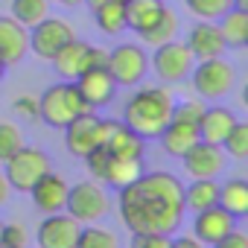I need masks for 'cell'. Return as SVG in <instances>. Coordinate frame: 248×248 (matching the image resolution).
<instances>
[{"mask_svg":"<svg viewBox=\"0 0 248 248\" xmlns=\"http://www.w3.org/2000/svg\"><path fill=\"white\" fill-rule=\"evenodd\" d=\"M117 213L132 233H172L184 216V184L164 170L140 172L120 187Z\"/></svg>","mask_w":248,"mask_h":248,"instance_id":"obj_1","label":"cell"},{"mask_svg":"<svg viewBox=\"0 0 248 248\" xmlns=\"http://www.w3.org/2000/svg\"><path fill=\"white\" fill-rule=\"evenodd\" d=\"M172 105H175V96L167 85L138 88L123 105V123L143 140H155L172 120Z\"/></svg>","mask_w":248,"mask_h":248,"instance_id":"obj_2","label":"cell"},{"mask_svg":"<svg viewBox=\"0 0 248 248\" xmlns=\"http://www.w3.org/2000/svg\"><path fill=\"white\" fill-rule=\"evenodd\" d=\"M85 111H91V108L85 105V99L79 96L73 82L53 85L38 96V120H44L50 129H64L73 117H79Z\"/></svg>","mask_w":248,"mask_h":248,"instance_id":"obj_3","label":"cell"},{"mask_svg":"<svg viewBox=\"0 0 248 248\" xmlns=\"http://www.w3.org/2000/svg\"><path fill=\"white\" fill-rule=\"evenodd\" d=\"M50 62H53V70L59 73L62 82H76L85 70H91V67H105L108 50L93 47V44H88V41H82V38L73 35Z\"/></svg>","mask_w":248,"mask_h":248,"instance_id":"obj_4","label":"cell"},{"mask_svg":"<svg viewBox=\"0 0 248 248\" xmlns=\"http://www.w3.org/2000/svg\"><path fill=\"white\" fill-rule=\"evenodd\" d=\"M190 82H193V91L202 96V99H222L233 91L236 85V70L231 62H225L222 56H213V59H202L193 64L190 70Z\"/></svg>","mask_w":248,"mask_h":248,"instance_id":"obj_5","label":"cell"},{"mask_svg":"<svg viewBox=\"0 0 248 248\" xmlns=\"http://www.w3.org/2000/svg\"><path fill=\"white\" fill-rule=\"evenodd\" d=\"M53 167H50V155L44 152V149H38V146H21L15 155H9L6 161H3V175H6V181H9V187L12 190H18V193H30V187L44 175V172H50Z\"/></svg>","mask_w":248,"mask_h":248,"instance_id":"obj_6","label":"cell"},{"mask_svg":"<svg viewBox=\"0 0 248 248\" xmlns=\"http://www.w3.org/2000/svg\"><path fill=\"white\" fill-rule=\"evenodd\" d=\"M108 204H111L108 193L99 181H79V184H70L64 210L79 225H91V222H99L108 213Z\"/></svg>","mask_w":248,"mask_h":248,"instance_id":"obj_7","label":"cell"},{"mask_svg":"<svg viewBox=\"0 0 248 248\" xmlns=\"http://www.w3.org/2000/svg\"><path fill=\"white\" fill-rule=\"evenodd\" d=\"M105 67H108V73L114 76L117 88H120V85L132 88V85H140L143 76L149 73V56H146V50H143L140 44H129V41H126V44H117V47L108 53Z\"/></svg>","mask_w":248,"mask_h":248,"instance_id":"obj_8","label":"cell"},{"mask_svg":"<svg viewBox=\"0 0 248 248\" xmlns=\"http://www.w3.org/2000/svg\"><path fill=\"white\" fill-rule=\"evenodd\" d=\"M193 64H196V59H193L190 47H187L184 41H178V38H172V41L155 47V56L149 59V67H152L167 85H175V82L187 79L190 70H193Z\"/></svg>","mask_w":248,"mask_h":248,"instance_id":"obj_9","label":"cell"},{"mask_svg":"<svg viewBox=\"0 0 248 248\" xmlns=\"http://www.w3.org/2000/svg\"><path fill=\"white\" fill-rule=\"evenodd\" d=\"M76 32H73V27L64 21V18H53V15H47L44 21H38L32 30H30V50L38 56V59H44V62H50L70 38H73Z\"/></svg>","mask_w":248,"mask_h":248,"instance_id":"obj_10","label":"cell"},{"mask_svg":"<svg viewBox=\"0 0 248 248\" xmlns=\"http://www.w3.org/2000/svg\"><path fill=\"white\" fill-rule=\"evenodd\" d=\"M99 146L120 158H143V138L135 135L123 120L99 117Z\"/></svg>","mask_w":248,"mask_h":248,"instance_id":"obj_11","label":"cell"},{"mask_svg":"<svg viewBox=\"0 0 248 248\" xmlns=\"http://www.w3.org/2000/svg\"><path fill=\"white\" fill-rule=\"evenodd\" d=\"M181 164L190 178H219L225 172V149L216 143L199 140L181 155Z\"/></svg>","mask_w":248,"mask_h":248,"instance_id":"obj_12","label":"cell"},{"mask_svg":"<svg viewBox=\"0 0 248 248\" xmlns=\"http://www.w3.org/2000/svg\"><path fill=\"white\" fill-rule=\"evenodd\" d=\"M79 231L82 225L67 210L47 213L38 225V248H76Z\"/></svg>","mask_w":248,"mask_h":248,"instance_id":"obj_13","label":"cell"},{"mask_svg":"<svg viewBox=\"0 0 248 248\" xmlns=\"http://www.w3.org/2000/svg\"><path fill=\"white\" fill-rule=\"evenodd\" d=\"M64 132V146L73 158H88L96 146H99V117L93 111H85L79 117H73Z\"/></svg>","mask_w":248,"mask_h":248,"instance_id":"obj_14","label":"cell"},{"mask_svg":"<svg viewBox=\"0 0 248 248\" xmlns=\"http://www.w3.org/2000/svg\"><path fill=\"white\" fill-rule=\"evenodd\" d=\"M73 85H76L79 96L85 99V105H88L91 111L108 105V102L114 99V93H117V82H114V76L108 73V67H91V70H85Z\"/></svg>","mask_w":248,"mask_h":248,"instance_id":"obj_15","label":"cell"},{"mask_svg":"<svg viewBox=\"0 0 248 248\" xmlns=\"http://www.w3.org/2000/svg\"><path fill=\"white\" fill-rule=\"evenodd\" d=\"M67 190H70L67 178H62L59 172L50 170V172H44V175L30 187V196H32L35 210H41V213L47 216V213L64 210V204H67Z\"/></svg>","mask_w":248,"mask_h":248,"instance_id":"obj_16","label":"cell"},{"mask_svg":"<svg viewBox=\"0 0 248 248\" xmlns=\"http://www.w3.org/2000/svg\"><path fill=\"white\" fill-rule=\"evenodd\" d=\"M233 225H236V219L225 207H219V204L193 213V236L202 245H216L228 231H233Z\"/></svg>","mask_w":248,"mask_h":248,"instance_id":"obj_17","label":"cell"},{"mask_svg":"<svg viewBox=\"0 0 248 248\" xmlns=\"http://www.w3.org/2000/svg\"><path fill=\"white\" fill-rule=\"evenodd\" d=\"M30 53V30L21 27L12 15H0V62L6 67L21 64Z\"/></svg>","mask_w":248,"mask_h":248,"instance_id":"obj_18","label":"cell"},{"mask_svg":"<svg viewBox=\"0 0 248 248\" xmlns=\"http://www.w3.org/2000/svg\"><path fill=\"white\" fill-rule=\"evenodd\" d=\"M193 53L196 62L202 59H213V56H222L228 47H225V38H222V30L216 21H196L187 32V41H184Z\"/></svg>","mask_w":248,"mask_h":248,"instance_id":"obj_19","label":"cell"},{"mask_svg":"<svg viewBox=\"0 0 248 248\" xmlns=\"http://www.w3.org/2000/svg\"><path fill=\"white\" fill-rule=\"evenodd\" d=\"M236 123L239 120H236V114L228 105H207L202 120H199V140L222 146V140L228 138V132L236 126Z\"/></svg>","mask_w":248,"mask_h":248,"instance_id":"obj_20","label":"cell"},{"mask_svg":"<svg viewBox=\"0 0 248 248\" xmlns=\"http://www.w3.org/2000/svg\"><path fill=\"white\" fill-rule=\"evenodd\" d=\"M143 172V158H120V155H105V170H102V184L120 190V187H126L132 184L138 175Z\"/></svg>","mask_w":248,"mask_h":248,"instance_id":"obj_21","label":"cell"},{"mask_svg":"<svg viewBox=\"0 0 248 248\" xmlns=\"http://www.w3.org/2000/svg\"><path fill=\"white\" fill-rule=\"evenodd\" d=\"M164 0H123V12H126V30L132 32H146L164 12Z\"/></svg>","mask_w":248,"mask_h":248,"instance_id":"obj_22","label":"cell"},{"mask_svg":"<svg viewBox=\"0 0 248 248\" xmlns=\"http://www.w3.org/2000/svg\"><path fill=\"white\" fill-rule=\"evenodd\" d=\"M158 140H161L167 155L181 158L193 143H199V126H193V123H181V120H170Z\"/></svg>","mask_w":248,"mask_h":248,"instance_id":"obj_23","label":"cell"},{"mask_svg":"<svg viewBox=\"0 0 248 248\" xmlns=\"http://www.w3.org/2000/svg\"><path fill=\"white\" fill-rule=\"evenodd\" d=\"M216 24H219V30H222L225 47L242 50V47L248 44V9H236V6H231Z\"/></svg>","mask_w":248,"mask_h":248,"instance_id":"obj_24","label":"cell"},{"mask_svg":"<svg viewBox=\"0 0 248 248\" xmlns=\"http://www.w3.org/2000/svg\"><path fill=\"white\" fill-rule=\"evenodd\" d=\"M219 204V184L216 178H193L190 187H184V210H207Z\"/></svg>","mask_w":248,"mask_h":248,"instance_id":"obj_25","label":"cell"},{"mask_svg":"<svg viewBox=\"0 0 248 248\" xmlns=\"http://www.w3.org/2000/svg\"><path fill=\"white\" fill-rule=\"evenodd\" d=\"M93 21L99 27V32L105 35H120L126 32V12H123V0H102L93 9Z\"/></svg>","mask_w":248,"mask_h":248,"instance_id":"obj_26","label":"cell"},{"mask_svg":"<svg viewBox=\"0 0 248 248\" xmlns=\"http://www.w3.org/2000/svg\"><path fill=\"white\" fill-rule=\"evenodd\" d=\"M219 207H225L233 219L248 216V184L242 178H231L219 184Z\"/></svg>","mask_w":248,"mask_h":248,"instance_id":"obj_27","label":"cell"},{"mask_svg":"<svg viewBox=\"0 0 248 248\" xmlns=\"http://www.w3.org/2000/svg\"><path fill=\"white\" fill-rule=\"evenodd\" d=\"M172 38H178V15H175L170 6H164L161 18H158L146 32H140V41L149 44V47H161V44H167V41H172Z\"/></svg>","mask_w":248,"mask_h":248,"instance_id":"obj_28","label":"cell"},{"mask_svg":"<svg viewBox=\"0 0 248 248\" xmlns=\"http://www.w3.org/2000/svg\"><path fill=\"white\" fill-rule=\"evenodd\" d=\"M9 15L21 27L32 30L38 21H44L50 15V0H12V3H9Z\"/></svg>","mask_w":248,"mask_h":248,"instance_id":"obj_29","label":"cell"},{"mask_svg":"<svg viewBox=\"0 0 248 248\" xmlns=\"http://www.w3.org/2000/svg\"><path fill=\"white\" fill-rule=\"evenodd\" d=\"M76 248H120V236L108 228H96L91 222V228H82L79 231V239H76Z\"/></svg>","mask_w":248,"mask_h":248,"instance_id":"obj_30","label":"cell"},{"mask_svg":"<svg viewBox=\"0 0 248 248\" xmlns=\"http://www.w3.org/2000/svg\"><path fill=\"white\" fill-rule=\"evenodd\" d=\"M184 6L199 21H219L233 6V0H184Z\"/></svg>","mask_w":248,"mask_h":248,"instance_id":"obj_31","label":"cell"},{"mask_svg":"<svg viewBox=\"0 0 248 248\" xmlns=\"http://www.w3.org/2000/svg\"><path fill=\"white\" fill-rule=\"evenodd\" d=\"M225 155H231L233 161H245L248 158V123H236V126L228 132V138L222 140Z\"/></svg>","mask_w":248,"mask_h":248,"instance_id":"obj_32","label":"cell"},{"mask_svg":"<svg viewBox=\"0 0 248 248\" xmlns=\"http://www.w3.org/2000/svg\"><path fill=\"white\" fill-rule=\"evenodd\" d=\"M24 146V132L15 126V123L0 120V164H3L9 155H15Z\"/></svg>","mask_w":248,"mask_h":248,"instance_id":"obj_33","label":"cell"},{"mask_svg":"<svg viewBox=\"0 0 248 248\" xmlns=\"http://www.w3.org/2000/svg\"><path fill=\"white\" fill-rule=\"evenodd\" d=\"M204 99L202 96H190V99H181L178 105H172V120H181V123H193L199 126V120L204 114Z\"/></svg>","mask_w":248,"mask_h":248,"instance_id":"obj_34","label":"cell"},{"mask_svg":"<svg viewBox=\"0 0 248 248\" xmlns=\"http://www.w3.org/2000/svg\"><path fill=\"white\" fill-rule=\"evenodd\" d=\"M30 245V231L21 222H9L0 228V248H27Z\"/></svg>","mask_w":248,"mask_h":248,"instance_id":"obj_35","label":"cell"},{"mask_svg":"<svg viewBox=\"0 0 248 248\" xmlns=\"http://www.w3.org/2000/svg\"><path fill=\"white\" fill-rule=\"evenodd\" d=\"M132 248H172L170 233H132Z\"/></svg>","mask_w":248,"mask_h":248,"instance_id":"obj_36","label":"cell"},{"mask_svg":"<svg viewBox=\"0 0 248 248\" xmlns=\"http://www.w3.org/2000/svg\"><path fill=\"white\" fill-rule=\"evenodd\" d=\"M12 108H15V114L24 117V120H38V96H35V93H21V96H15Z\"/></svg>","mask_w":248,"mask_h":248,"instance_id":"obj_37","label":"cell"},{"mask_svg":"<svg viewBox=\"0 0 248 248\" xmlns=\"http://www.w3.org/2000/svg\"><path fill=\"white\" fill-rule=\"evenodd\" d=\"M210 248H248V236L233 228V231H228V233H225L216 245H210Z\"/></svg>","mask_w":248,"mask_h":248,"instance_id":"obj_38","label":"cell"},{"mask_svg":"<svg viewBox=\"0 0 248 248\" xmlns=\"http://www.w3.org/2000/svg\"><path fill=\"white\" fill-rule=\"evenodd\" d=\"M172 248H204L196 236H178V239H172Z\"/></svg>","mask_w":248,"mask_h":248,"instance_id":"obj_39","label":"cell"},{"mask_svg":"<svg viewBox=\"0 0 248 248\" xmlns=\"http://www.w3.org/2000/svg\"><path fill=\"white\" fill-rule=\"evenodd\" d=\"M9 193H12V187H9V181H6V175L0 172V207H3L6 202H9Z\"/></svg>","mask_w":248,"mask_h":248,"instance_id":"obj_40","label":"cell"},{"mask_svg":"<svg viewBox=\"0 0 248 248\" xmlns=\"http://www.w3.org/2000/svg\"><path fill=\"white\" fill-rule=\"evenodd\" d=\"M56 3H62V6H67V9H73V6H82L85 0H56Z\"/></svg>","mask_w":248,"mask_h":248,"instance_id":"obj_41","label":"cell"},{"mask_svg":"<svg viewBox=\"0 0 248 248\" xmlns=\"http://www.w3.org/2000/svg\"><path fill=\"white\" fill-rule=\"evenodd\" d=\"M233 6L236 9H248V0H233Z\"/></svg>","mask_w":248,"mask_h":248,"instance_id":"obj_42","label":"cell"},{"mask_svg":"<svg viewBox=\"0 0 248 248\" xmlns=\"http://www.w3.org/2000/svg\"><path fill=\"white\" fill-rule=\"evenodd\" d=\"M3 70H6V64H3V62H0V76H3Z\"/></svg>","mask_w":248,"mask_h":248,"instance_id":"obj_43","label":"cell"},{"mask_svg":"<svg viewBox=\"0 0 248 248\" xmlns=\"http://www.w3.org/2000/svg\"><path fill=\"white\" fill-rule=\"evenodd\" d=\"M0 228H3V222H0Z\"/></svg>","mask_w":248,"mask_h":248,"instance_id":"obj_44","label":"cell"},{"mask_svg":"<svg viewBox=\"0 0 248 248\" xmlns=\"http://www.w3.org/2000/svg\"><path fill=\"white\" fill-rule=\"evenodd\" d=\"M27 248H30V245H27Z\"/></svg>","mask_w":248,"mask_h":248,"instance_id":"obj_45","label":"cell"}]
</instances>
